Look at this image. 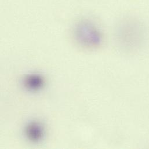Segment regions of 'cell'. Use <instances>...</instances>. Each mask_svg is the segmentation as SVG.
Wrapping results in <instances>:
<instances>
[{
  "instance_id": "obj_1",
  "label": "cell",
  "mask_w": 149,
  "mask_h": 149,
  "mask_svg": "<svg viewBox=\"0 0 149 149\" xmlns=\"http://www.w3.org/2000/svg\"><path fill=\"white\" fill-rule=\"evenodd\" d=\"M73 35L75 41L79 46L88 49L97 48L103 42L102 32L88 19H81L75 24Z\"/></svg>"
},
{
  "instance_id": "obj_2",
  "label": "cell",
  "mask_w": 149,
  "mask_h": 149,
  "mask_svg": "<svg viewBox=\"0 0 149 149\" xmlns=\"http://www.w3.org/2000/svg\"><path fill=\"white\" fill-rule=\"evenodd\" d=\"M120 47L126 51L138 48L143 38V32L139 23L134 20H125L120 23L116 33Z\"/></svg>"
},
{
  "instance_id": "obj_4",
  "label": "cell",
  "mask_w": 149,
  "mask_h": 149,
  "mask_svg": "<svg viewBox=\"0 0 149 149\" xmlns=\"http://www.w3.org/2000/svg\"><path fill=\"white\" fill-rule=\"evenodd\" d=\"M24 84L26 88L29 90L37 91L43 86L44 80L40 75H29L26 77Z\"/></svg>"
},
{
  "instance_id": "obj_3",
  "label": "cell",
  "mask_w": 149,
  "mask_h": 149,
  "mask_svg": "<svg viewBox=\"0 0 149 149\" xmlns=\"http://www.w3.org/2000/svg\"><path fill=\"white\" fill-rule=\"evenodd\" d=\"M44 130L42 124L37 121H33L28 124L26 128V134L27 138L34 142L41 141L44 136Z\"/></svg>"
}]
</instances>
